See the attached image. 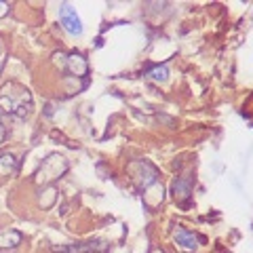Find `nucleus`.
<instances>
[{
    "instance_id": "1",
    "label": "nucleus",
    "mask_w": 253,
    "mask_h": 253,
    "mask_svg": "<svg viewBox=\"0 0 253 253\" xmlns=\"http://www.w3.org/2000/svg\"><path fill=\"white\" fill-rule=\"evenodd\" d=\"M0 108L4 110L6 114H15V116H28L32 112V95L28 89L23 86L15 84V83H9L0 93Z\"/></svg>"
},
{
    "instance_id": "2",
    "label": "nucleus",
    "mask_w": 253,
    "mask_h": 253,
    "mask_svg": "<svg viewBox=\"0 0 253 253\" xmlns=\"http://www.w3.org/2000/svg\"><path fill=\"white\" fill-rule=\"evenodd\" d=\"M68 173V161L66 156L59 152H53L41 163V167L34 173V184L36 186H49L53 181H57Z\"/></svg>"
},
{
    "instance_id": "3",
    "label": "nucleus",
    "mask_w": 253,
    "mask_h": 253,
    "mask_svg": "<svg viewBox=\"0 0 253 253\" xmlns=\"http://www.w3.org/2000/svg\"><path fill=\"white\" fill-rule=\"evenodd\" d=\"M63 61V70L70 72L72 76H86L89 72V63L83 53H70V55H55V61Z\"/></svg>"
},
{
    "instance_id": "4",
    "label": "nucleus",
    "mask_w": 253,
    "mask_h": 253,
    "mask_svg": "<svg viewBox=\"0 0 253 253\" xmlns=\"http://www.w3.org/2000/svg\"><path fill=\"white\" fill-rule=\"evenodd\" d=\"M59 19H61V26L66 28L70 34H83V21L81 17H78V13L72 4H68V2H63L61 4V11H59Z\"/></svg>"
},
{
    "instance_id": "5",
    "label": "nucleus",
    "mask_w": 253,
    "mask_h": 253,
    "mask_svg": "<svg viewBox=\"0 0 253 253\" xmlns=\"http://www.w3.org/2000/svg\"><path fill=\"white\" fill-rule=\"evenodd\" d=\"M131 173H133V177L137 179L139 188H144V190H146L150 184H154V181L158 179V173H156V169H154V167H150L148 163H141V161L133 165Z\"/></svg>"
},
{
    "instance_id": "6",
    "label": "nucleus",
    "mask_w": 253,
    "mask_h": 253,
    "mask_svg": "<svg viewBox=\"0 0 253 253\" xmlns=\"http://www.w3.org/2000/svg\"><path fill=\"white\" fill-rule=\"evenodd\" d=\"M171 194L177 203L190 201V196H192V179L190 177H177L171 186Z\"/></svg>"
},
{
    "instance_id": "7",
    "label": "nucleus",
    "mask_w": 253,
    "mask_h": 253,
    "mask_svg": "<svg viewBox=\"0 0 253 253\" xmlns=\"http://www.w3.org/2000/svg\"><path fill=\"white\" fill-rule=\"evenodd\" d=\"M104 249V243H81V245H66V247H53L55 253H93Z\"/></svg>"
},
{
    "instance_id": "8",
    "label": "nucleus",
    "mask_w": 253,
    "mask_h": 253,
    "mask_svg": "<svg viewBox=\"0 0 253 253\" xmlns=\"http://www.w3.org/2000/svg\"><path fill=\"white\" fill-rule=\"evenodd\" d=\"M173 239H175V243L177 245H181V247H186V249H199V239L190 232V230H186V228H175L173 230Z\"/></svg>"
},
{
    "instance_id": "9",
    "label": "nucleus",
    "mask_w": 253,
    "mask_h": 253,
    "mask_svg": "<svg viewBox=\"0 0 253 253\" xmlns=\"http://www.w3.org/2000/svg\"><path fill=\"white\" fill-rule=\"evenodd\" d=\"M19 243H21V232L11 230V228L0 230V249H13V247H17Z\"/></svg>"
},
{
    "instance_id": "10",
    "label": "nucleus",
    "mask_w": 253,
    "mask_h": 253,
    "mask_svg": "<svg viewBox=\"0 0 253 253\" xmlns=\"http://www.w3.org/2000/svg\"><path fill=\"white\" fill-rule=\"evenodd\" d=\"M17 169V158L13 154H2L0 156V175H11Z\"/></svg>"
},
{
    "instance_id": "11",
    "label": "nucleus",
    "mask_w": 253,
    "mask_h": 253,
    "mask_svg": "<svg viewBox=\"0 0 253 253\" xmlns=\"http://www.w3.org/2000/svg\"><path fill=\"white\" fill-rule=\"evenodd\" d=\"M55 199H57V190H55V188L42 190V194H41V207H42V209H51L53 203H55Z\"/></svg>"
},
{
    "instance_id": "12",
    "label": "nucleus",
    "mask_w": 253,
    "mask_h": 253,
    "mask_svg": "<svg viewBox=\"0 0 253 253\" xmlns=\"http://www.w3.org/2000/svg\"><path fill=\"white\" fill-rule=\"evenodd\" d=\"M148 76H150V78H154V81L165 83V81L169 78V68H167V66H154V68H150V70H148Z\"/></svg>"
},
{
    "instance_id": "13",
    "label": "nucleus",
    "mask_w": 253,
    "mask_h": 253,
    "mask_svg": "<svg viewBox=\"0 0 253 253\" xmlns=\"http://www.w3.org/2000/svg\"><path fill=\"white\" fill-rule=\"evenodd\" d=\"M6 13H9V4L0 0V19H2V17H6Z\"/></svg>"
},
{
    "instance_id": "14",
    "label": "nucleus",
    "mask_w": 253,
    "mask_h": 253,
    "mask_svg": "<svg viewBox=\"0 0 253 253\" xmlns=\"http://www.w3.org/2000/svg\"><path fill=\"white\" fill-rule=\"evenodd\" d=\"M4 139V129H2V125H0V141Z\"/></svg>"
},
{
    "instance_id": "15",
    "label": "nucleus",
    "mask_w": 253,
    "mask_h": 253,
    "mask_svg": "<svg viewBox=\"0 0 253 253\" xmlns=\"http://www.w3.org/2000/svg\"><path fill=\"white\" fill-rule=\"evenodd\" d=\"M152 253H165V251H163V249H154Z\"/></svg>"
}]
</instances>
